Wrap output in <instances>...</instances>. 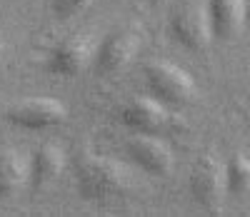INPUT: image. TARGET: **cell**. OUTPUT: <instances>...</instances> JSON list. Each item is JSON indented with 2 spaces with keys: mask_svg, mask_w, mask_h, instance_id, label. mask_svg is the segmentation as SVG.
<instances>
[{
  "mask_svg": "<svg viewBox=\"0 0 250 217\" xmlns=\"http://www.w3.org/2000/svg\"><path fill=\"white\" fill-rule=\"evenodd\" d=\"M75 180L78 190L85 200L105 202L123 195L133 185V175L120 160L98 155V153H83L75 162Z\"/></svg>",
  "mask_w": 250,
  "mask_h": 217,
  "instance_id": "obj_1",
  "label": "cell"
},
{
  "mask_svg": "<svg viewBox=\"0 0 250 217\" xmlns=\"http://www.w3.org/2000/svg\"><path fill=\"white\" fill-rule=\"evenodd\" d=\"M145 80L150 93L165 105H190L198 95L195 78L173 60H150L145 65Z\"/></svg>",
  "mask_w": 250,
  "mask_h": 217,
  "instance_id": "obj_2",
  "label": "cell"
},
{
  "mask_svg": "<svg viewBox=\"0 0 250 217\" xmlns=\"http://www.w3.org/2000/svg\"><path fill=\"white\" fill-rule=\"evenodd\" d=\"M98 38L93 33H70L58 40L48 55V70L58 78H78L88 68H93Z\"/></svg>",
  "mask_w": 250,
  "mask_h": 217,
  "instance_id": "obj_3",
  "label": "cell"
},
{
  "mask_svg": "<svg viewBox=\"0 0 250 217\" xmlns=\"http://www.w3.org/2000/svg\"><path fill=\"white\" fill-rule=\"evenodd\" d=\"M170 33H173L175 42H180L185 50H190V53L208 50L215 38L210 13H208V3L190 0V3L180 5L170 18Z\"/></svg>",
  "mask_w": 250,
  "mask_h": 217,
  "instance_id": "obj_4",
  "label": "cell"
},
{
  "mask_svg": "<svg viewBox=\"0 0 250 217\" xmlns=\"http://www.w3.org/2000/svg\"><path fill=\"white\" fill-rule=\"evenodd\" d=\"M140 42H143V38L135 28L113 30L105 40L98 42L93 68L100 75H118L123 70H128L140 53Z\"/></svg>",
  "mask_w": 250,
  "mask_h": 217,
  "instance_id": "obj_5",
  "label": "cell"
},
{
  "mask_svg": "<svg viewBox=\"0 0 250 217\" xmlns=\"http://www.w3.org/2000/svg\"><path fill=\"white\" fill-rule=\"evenodd\" d=\"M5 118L8 122H13L15 127H23V130H48V127H58L60 122H65L68 107L58 98L33 95V98L15 100L8 107Z\"/></svg>",
  "mask_w": 250,
  "mask_h": 217,
  "instance_id": "obj_6",
  "label": "cell"
},
{
  "mask_svg": "<svg viewBox=\"0 0 250 217\" xmlns=\"http://www.w3.org/2000/svg\"><path fill=\"white\" fill-rule=\"evenodd\" d=\"M190 195L200 207L215 212L228 197L225 160H220L218 155H203L190 175Z\"/></svg>",
  "mask_w": 250,
  "mask_h": 217,
  "instance_id": "obj_7",
  "label": "cell"
},
{
  "mask_svg": "<svg viewBox=\"0 0 250 217\" xmlns=\"http://www.w3.org/2000/svg\"><path fill=\"white\" fill-rule=\"evenodd\" d=\"M128 155L138 167H143L145 172H150L155 178L170 175L175 167L173 147L165 140L155 138L153 133H140L138 138H133L128 145Z\"/></svg>",
  "mask_w": 250,
  "mask_h": 217,
  "instance_id": "obj_8",
  "label": "cell"
},
{
  "mask_svg": "<svg viewBox=\"0 0 250 217\" xmlns=\"http://www.w3.org/2000/svg\"><path fill=\"white\" fill-rule=\"evenodd\" d=\"M170 120V110L163 100L155 95H135L123 105L120 110V122L125 127H133L138 133H155L165 127Z\"/></svg>",
  "mask_w": 250,
  "mask_h": 217,
  "instance_id": "obj_9",
  "label": "cell"
},
{
  "mask_svg": "<svg viewBox=\"0 0 250 217\" xmlns=\"http://www.w3.org/2000/svg\"><path fill=\"white\" fill-rule=\"evenodd\" d=\"M68 165L65 147L58 142H43L35 153L30 155V185L35 190L50 187Z\"/></svg>",
  "mask_w": 250,
  "mask_h": 217,
  "instance_id": "obj_10",
  "label": "cell"
},
{
  "mask_svg": "<svg viewBox=\"0 0 250 217\" xmlns=\"http://www.w3.org/2000/svg\"><path fill=\"white\" fill-rule=\"evenodd\" d=\"M30 185V155L23 150L0 153V202L13 200Z\"/></svg>",
  "mask_w": 250,
  "mask_h": 217,
  "instance_id": "obj_11",
  "label": "cell"
},
{
  "mask_svg": "<svg viewBox=\"0 0 250 217\" xmlns=\"http://www.w3.org/2000/svg\"><path fill=\"white\" fill-rule=\"evenodd\" d=\"M213 35L220 40H230L243 33L248 23V0H208Z\"/></svg>",
  "mask_w": 250,
  "mask_h": 217,
  "instance_id": "obj_12",
  "label": "cell"
},
{
  "mask_svg": "<svg viewBox=\"0 0 250 217\" xmlns=\"http://www.w3.org/2000/svg\"><path fill=\"white\" fill-rule=\"evenodd\" d=\"M225 182H228V195L250 197V158L248 155L235 153L225 162Z\"/></svg>",
  "mask_w": 250,
  "mask_h": 217,
  "instance_id": "obj_13",
  "label": "cell"
},
{
  "mask_svg": "<svg viewBox=\"0 0 250 217\" xmlns=\"http://www.w3.org/2000/svg\"><path fill=\"white\" fill-rule=\"evenodd\" d=\"M98 0H53V15L62 23H68V20H75L80 15H85Z\"/></svg>",
  "mask_w": 250,
  "mask_h": 217,
  "instance_id": "obj_14",
  "label": "cell"
},
{
  "mask_svg": "<svg viewBox=\"0 0 250 217\" xmlns=\"http://www.w3.org/2000/svg\"><path fill=\"white\" fill-rule=\"evenodd\" d=\"M3 55H5V38L0 35V62H3Z\"/></svg>",
  "mask_w": 250,
  "mask_h": 217,
  "instance_id": "obj_15",
  "label": "cell"
},
{
  "mask_svg": "<svg viewBox=\"0 0 250 217\" xmlns=\"http://www.w3.org/2000/svg\"><path fill=\"white\" fill-rule=\"evenodd\" d=\"M148 3H153V5H163V3H168V0H148Z\"/></svg>",
  "mask_w": 250,
  "mask_h": 217,
  "instance_id": "obj_16",
  "label": "cell"
},
{
  "mask_svg": "<svg viewBox=\"0 0 250 217\" xmlns=\"http://www.w3.org/2000/svg\"><path fill=\"white\" fill-rule=\"evenodd\" d=\"M248 23H250V0H248Z\"/></svg>",
  "mask_w": 250,
  "mask_h": 217,
  "instance_id": "obj_17",
  "label": "cell"
}]
</instances>
